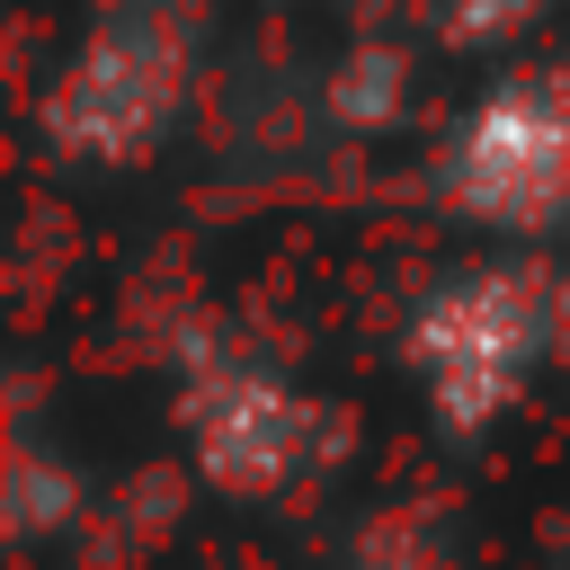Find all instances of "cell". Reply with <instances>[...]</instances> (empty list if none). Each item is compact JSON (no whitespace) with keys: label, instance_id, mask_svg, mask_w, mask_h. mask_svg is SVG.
Here are the masks:
<instances>
[{"label":"cell","instance_id":"1","mask_svg":"<svg viewBox=\"0 0 570 570\" xmlns=\"http://www.w3.org/2000/svg\"><path fill=\"white\" fill-rule=\"evenodd\" d=\"M392 365L445 436H490L543 374L570 365V258L481 249L436 267L392 321Z\"/></svg>","mask_w":570,"mask_h":570},{"label":"cell","instance_id":"3","mask_svg":"<svg viewBox=\"0 0 570 570\" xmlns=\"http://www.w3.org/2000/svg\"><path fill=\"white\" fill-rule=\"evenodd\" d=\"M169 436L187 472L232 508H276L312 490L338 454V410L258 338L187 330L169 356Z\"/></svg>","mask_w":570,"mask_h":570},{"label":"cell","instance_id":"5","mask_svg":"<svg viewBox=\"0 0 570 570\" xmlns=\"http://www.w3.org/2000/svg\"><path fill=\"white\" fill-rule=\"evenodd\" d=\"M419 71H428V45L419 36H392V27H365L347 36L321 80H312V116L338 134V142H383L419 116Z\"/></svg>","mask_w":570,"mask_h":570},{"label":"cell","instance_id":"2","mask_svg":"<svg viewBox=\"0 0 570 570\" xmlns=\"http://www.w3.org/2000/svg\"><path fill=\"white\" fill-rule=\"evenodd\" d=\"M196 89H205L196 0H98L36 89V142L62 169L116 178L178 142Z\"/></svg>","mask_w":570,"mask_h":570},{"label":"cell","instance_id":"4","mask_svg":"<svg viewBox=\"0 0 570 570\" xmlns=\"http://www.w3.org/2000/svg\"><path fill=\"white\" fill-rule=\"evenodd\" d=\"M428 196L490 249L570 240V62H499L428 142Z\"/></svg>","mask_w":570,"mask_h":570},{"label":"cell","instance_id":"6","mask_svg":"<svg viewBox=\"0 0 570 570\" xmlns=\"http://www.w3.org/2000/svg\"><path fill=\"white\" fill-rule=\"evenodd\" d=\"M543 18V0H419V36L445 53H499Z\"/></svg>","mask_w":570,"mask_h":570}]
</instances>
